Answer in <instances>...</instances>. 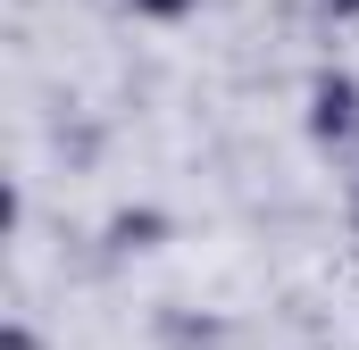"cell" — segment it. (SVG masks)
Listing matches in <instances>:
<instances>
[{"mask_svg": "<svg viewBox=\"0 0 359 350\" xmlns=\"http://www.w3.org/2000/svg\"><path fill=\"white\" fill-rule=\"evenodd\" d=\"M343 8H359V0H343Z\"/></svg>", "mask_w": 359, "mask_h": 350, "instance_id": "cell-1", "label": "cell"}]
</instances>
